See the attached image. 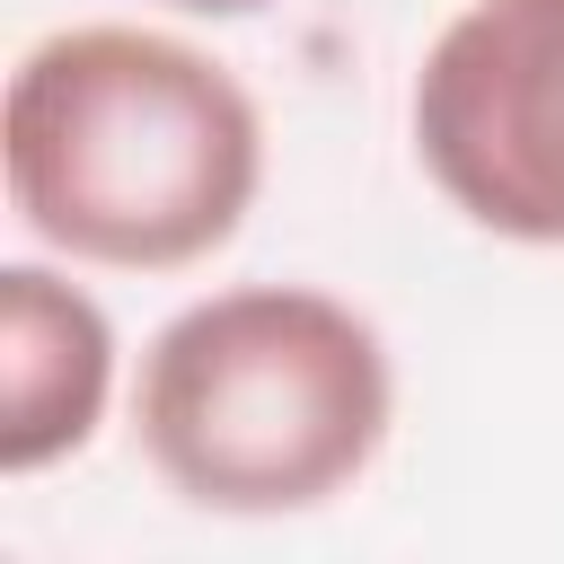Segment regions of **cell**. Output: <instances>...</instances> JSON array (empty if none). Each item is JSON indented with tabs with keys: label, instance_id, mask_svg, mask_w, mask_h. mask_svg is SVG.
<instances>
[{
	"label": "cell",
	"instance_id": "6da1fadb",
	"mask_svg": "<svg viewBox=\"0 0 564 564\" xmlns=\"http://www.w3.org/2000/svg\"><path fill=\"white\" fill-rule=\"evenodd\" d=\"M0 176L26 238L106 273H185L264 194V115L229 62L159 26H53L0 97Z\"/></svg>",
	"mask_w": 564,
	"mask_h": 564
},
{
	"label": "cell",
	"instance_id": "7a4b0ae2",
	"mask_svg": "<svg viewBox=\"0 0 564 564\" xmlns=\"http://www.w3.org/2000/svg\"><path fill=\"white\" fill-rule=\"evenodd\" d=\"M397 423L379 326L308 282H229L176 308L132 379L159 485L220 520H291L361 485Z\"/></svg>",
	"mask_w": 564,
	"mask_h": 564
},
{
	"label": "cell",
	"instance_id": "3957f363",
	"mask_svg": "<svg viewBox=\"0 0 564 564\" xmlns=\"http://www.w3.org/2000/svg\"><path fill=\"white\" fill-rule=\"evenodd\" d=\"M414 159L458 220L564 247V0H467L414 70Z\"/></svg>",
	"mask_w": 564,
	"mask_h": 564
},
{
	"label": "cell",
	"instance_id": "277c9868",
	"mask_svg": "<svg viewBox=\"0 0 564 564\" xmlns=\"http://www.w3.org/2000/svg\"><path fill=\"white\" fill-rule=\"evenodd\" d=\"M115 405V326L53 264H0V476H44Z\"/></svg>",
	"mask_w": 564,
	"mask_h": 564
},
{
	"label": "cell",
	"instance_id": "5b68a950",
	"mask_svg": "<svg viewBox=\"0 0 564 564\" xmlns=\"http://www.w3.org/2000/svg\"><path fill=\"white\" fill-rule=\"evenodd\" d=\"M167 9H185V18H256L273 0H167Z\"/></svg>",
	"mask_w": 564,
	"mask_h": 564
}]
</instances>
